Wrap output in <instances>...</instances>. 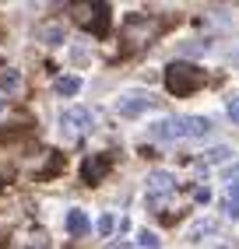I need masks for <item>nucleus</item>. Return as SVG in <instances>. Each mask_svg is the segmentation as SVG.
Listing matches in <instances>:
<instances>
[{
  "mask_svg": "<svg viewBox=\"0 0 239 249\" xmlns=\"http://www.w3.org/2000/svg\"><path fill=\"white\" fill-rule=\"evenodd\" d=\"M165 85L173 95H190L194 88L204 85V74L194 67V63H173V67L165 71Z\"/></svg>",
  "mask_w": 239,
  "mask_h": 249,
  "instance_id": "obj_1",
  "label": "nucleus"
},
{
  "mask_svg": "<svg viewBox=\"0 0 239 249\" xmlns=\"http://www.w3.org/2000/svg\"><path fill=\"white\" fill-rule=\"evenodd\" d=\"M60 126L71 137H81V134H88V130L95 126V116H92V109H84V106H71V109H63Z\"/></svg>",
  "mask_w": 239,
  "mask_h": 249,
  "instance_id": "obj_2",
  "label": "nucleus"
},
{
  "mask_svg": "<svg viewBox=\"0 0 239 249\" xmlns=\"http://www.w3.org/2000/svg\"><path fill=\"white\" fill-rule=\"evenodd\" d=\"M151 106H155V98H151L148 91H123L116 98V112L127 116V120H138L141 112H148Z\"/></svg>",
  "mask_w": 239,
  "mask_h": 249,
  "instance_id": "obj_3",
  "label": "nucleus"
},
{
  "mask_svg": "<svg viewBox=\"0 0 239 249\" xmlns=\"http://www.w3.org/2000/svg\"><path fill=\"white\" fill-rule=\"evenodd\" d=\"M74 18H78V25H81V28L106 32V25H109V7H106V4H81Z\"/></svg>",
  "mask_w": 239,
  "mask_h": 249,
  "instance_id": "obj_4",
  "label": "nucleus"
},
{
  "mask_svg": "<svg viewBox=\"0 0 239 249\" xmlns=\"http://www.w3.org/2000/svg\"><path fill=\"white\" fill-rule=\"evenodd\" d=\"M173 190H176V176H173V172H165V169L148 172V200H151V204L165 200Z\"/></svg>",
  "mask_w": 239,
  "mask_h": 249,
  "instance_id": "obj_5",
  "label": "nucleus"
},
{
  "mask_svg": "<svg viewBox=\"0 0 239 249\" xmlns=\"http://www.w3.org/2000/svg\"><path fill=\"white\" fill-rule=\"evenodd\" d=\"M148 134L155 137V141H176V137H183V116H165V120H155Z\"/></svg>",
  "mask_w": 239,
  "mask_h": 249,
  "instance_id": "obj_6",
  "label": "nucleus"
},
{
  "mask_svg": "<svg viewBox=\"0 0 239 249\" xmlns=\"http://www.w3.org/2000/svg\"><path fill=\"white\" fill-rule=\"evenodd\" d=\"M106 172H109V158L106 155H92V158H84V165H81L84 182H99Z\"/></svg>",
  "mask_w": 239,
  "mask_h": 249,
  "instance_id": "obj_7",
  "label": "nucleus"
},
{
  "mask_svg": "<svg viewBox=\"0 0 239 249\" xmlns=\"http://www.w3.org/2000/svg\"><path fill=\"white\" fill-rule=\"evenodd\" d=\"M208 134H211V120H208V116H183V137L200 141Z\"/></svg>",
  "mask_w": 239,
  "mask_h": 249,
  "instance_id": "obj_8",
  "label": "nucleus"
},
{
  "mask_svg": "<svg viewBox=\"0 0 239 249\" xmlns=\"http://www.w3.org/2000/svg\"><path fill=\"white\" fill-rule=\"evenodd\" d=\"M67 231H71V235H88V231H92V221H88V214H84V211H67Z\"/></svg>",
  "mask_w": 239,
  "mask_h": 249,
  "instance_id": "obj_9",
  "label": "nucleus"
},
{
  "mask_svg": "<svg viewBox=\"0 0 239 249\" xmlns=\"http://www.w3.org/2000/svg\"><path fill=\"white\" fill-rule=\"evenodd\" d=\"M215 231H218V221H215V218H200V221H194L190 228H186V239H190V242H200V239L215 235Z\"/></svg>",
  "mask_w": 239,
  "mask_h": 249,
  "instance_id": "obj_10",
  "label": "nucleus"
},
{
  "mask_svg": "<svg viewBox=\"0 0 239 249\" xmlns=\"http://www.w3.org/2000/svg\"><path fill=\"white\" fill-rule=\"evenodd\" d=\"M21 91V71L4 67L0 71V95H18Z\"/></svg>",
  "mask_w": 239,
  "mask_h": 249,
  "instance_id": "obj_11",
  "label": "nucleus"
},
{
  "mask_svg": "<svg viewBox=\"0 0 239 249\" xmlns=\"http://www.w3.org/2000/svg\"><path fill=\"white\" fill-rule=\"evenodd\" d=\"M78 91H81V77L78 74L57 77V95H78Z\"/></svg>",
  "mask_w": 239,
  "mask_h": 249,
  "instance_id": "obj_12",
  "label": "nucleus"
},
{
  "mask_svg": "<svg viewBox=\"0 0 239 249\" xmlns=\"http://www.w3.org/2000/svg\"><path fill=\"white\" fill-rule=\"evenodd\" d=\"M39 39H42L46 46H60V42H63V28H60V25H42V28H39Z\"/></svg>",
  "mask_w": 239,
  "mask_h": 249,
  "instance_id": "obj_13",
  "label": "nucleus"
},
{
  "mask_svg": "<svg viewBox=\"0 0 239 249\" xmlns=\"http://www.w3.org/2000/svg\"><path fill=\"white\" fill-rule=\"evenodd\" d=\"M204 158H208V165H221V161H229V158H232V147L218 144V147H211V151H204Z\"/></svg>",
  "mask_w": 239,
  "mask_h": 249,
  "instance_id": "obj_14",
  "label": "nucleus"
},
{
  "mask_svg": "<svg viewBox=\"0 0 239 249\" xmlns=\"http://www.w3.org/2000/svg\"><path fill=\"white\" fill-rule=\"evenodd\" d=\"M138 249H162V239L144 228V231H138Z\"/></svg>",
  "mask_w": 239,
  "mask_h": 249,
  "instance_id": "obj_15",
  "label": "nucleus"
},
{
  "mask_svg": "<svg viewBox=\"0 0 239 249\" xmlns=\"http://www.w3.org/2000/svg\"><path fill=\"white\" fill-rule=\"evenodd\" d=\"M113 228H116V218H113V214H102V218H99V235H113Z\"/></svg>",
  "mask_w": 239,
  "mask_h": 249,
  "instance_id": "obj_16",
  "label": "nucleus"
},
{
  "mask_svg": "<svg viewBox=\"0 0 239 249\" xmlns=\"http://www.w3.org/2000/svg\"><path fill=\"white\" fill-rule=\"evenodd\" d=\"M183 53H186V56H197V53H208V42H200V39H194V42H183Z\"/></svg>",
  "mask_w": 239,
  "mask_h": 249,
  "instance_id": "obj_17",
  "label": "nucleus"
},
{
  "mask_svg": "<svg viewBox=\"0 0 239 249\" xmlns=\"http://www.w3.org/2000/svg\"><path fill=\"white\" fill-rule=\"evenodd\" d=\"M229 120L239 126V98H229Z\"/></svg>",
  "mask_w": 239,
  "mask_h": 249,
  "instance_id": "obj_18",
  "label": "nucleus"
},
{
  "mask_svg": "<svg viewBox=\"0 0 239 249\" xmlns=\"http://www.w3.org/2000/svg\"><path fill=\"white\" fill-rule=\"evenodd\" d=\"M229 204H239V179L229 182Z\"/></svg>",
  "mask_w": 239,
  "mask_h": 249,
  "instance_id": "obj_19",
  "label": "nucleus"
},
{
  "mask_svg": "<svg viewBox=\"0 0 239 249\" xmlns=\"http://www.w3.org/2000/svg\"><path fill=\"white\" fill-rule=\"evenodd\" d=\"M194 196H197V204H208V200H211V190H204V186H200Z\"/></svg>",
  "mask_w": 239,
  "mask_h": 249,
  "instance_id": "obj_20",
  "label": "nucleus"
},
{
  "mask_svg": "<svg viewBox=\"0 0 239 249\" xmlns=\"http://www.w3.org/2000/svg\"><path fill=\"white\" fill-rule=\"evenodd\" d=\"M229 63H232V67H239V42L229 49Z\"/></svg>",
  "mask_w": 239,
  "mask_h": 249,
  "instance_id": "obj_21",
  "label": "nucleus"
},
{
  "mask_svg": "<svg viewBox=\"0 0 239 249\" xmlns=\"http://www.w3.org/2000/svg\"><path fill=\"white\" fill-rule=\"evenodd\" d=\"M225 214H229V218H236V221H239V204H229V200H225Z\"/></svg>",
  "mask_w": 239,
  "mask_h": 249,
  "instance_id": "obj_22",
  "label": "nucleus"
},
{
  "mask_svg": "<svg viewBox=\"0 0 239 249\" xmlns=\"http://www.w3.org/2000/svg\"><path fill=\"white\" fill-rule=\"evenodd\" d=\"M106 249H134V246H130V242H109Z\"/></svg>",
  "mask_w": 239,
  "mask_h": 249,
  "instance_id": "obj_23",
  "label": "nucleus"
},
{
  "mask_svg": "<svg viewBox=\"0 0 239 249\" xmlns=\"http://www.w3.org/2000/svg\"><path fill=\"white\" fill-rule=\"evenodd\" d=\"M4 109H7V98H0V112H4Z\"/></svg>",
  "mask_w": 239,
  "mask_h": 249,
  "instance_id": "obj_24",
  "label": "nucleus"
},
{
  "mask_svg": "<svg viewBox=\"0 0 239 249\" xmlns=\"http://www.w3.org/2000/svg\"><path fill=\"white\" fill-rule=\"evenodd\" d=\"M0 186H4V182H0Z\"/></svg>",
  "mask_w": 239,
  "mask_h": 249,
  "instance_id": "obj_25",
  "label": "nucleus"
}]
</instances>
